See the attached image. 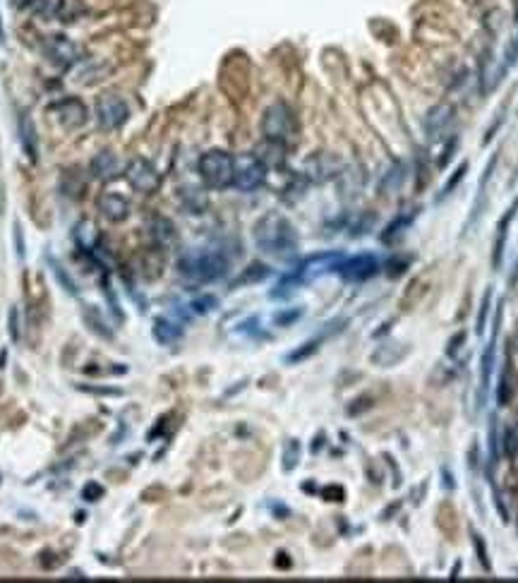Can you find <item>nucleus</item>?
<instances>
[{
    "instance_id": "16",
    "label": "nucleus",
    "mask_w": 518,
    "mask_h": 583,
    "mask_svg": "<svg viewBox=\"0 0 518 583\" xmlns=\"http://www.w3.org/2000/svg\"><path fill=\"white\" fill-rule=\"evenodd\" d=\"M89 171H91V176L99 178V180H111V178L118 176L120 164H118V159H116L113 151H99V154L91 159Z\"/></svg>"
},
{
    "instance_id": "24",
    "label": "nucleus",
    "mask_w": 518,
    "mask_h": 583,
    "mask_svg": "<svg viewBox=\"0 0 518 583\" xmlns=\"http://www.w3.org/2000/svg\"><path fill=\"white\" fill-rule=\"evenodd\" d=\"M408 224H410V219H406V216H401V219H396V221H393V224L388 226V228L384 231V233H382V240H384V242H393L398 235L403 233V231L408 228Z\"/></svg>"
},
{
    "instance_id": "11",
    "label": "nucleus",
    "mask_w": 518,
    "mask_h": 583,
    "mask_svg": "<svg viewBox=\"0 0 518 583\" xmlns=\"http://www.w3.org/2000/svg\"><path fill=\"white\" fill-rule=\"evenodd\" d=\"M453 118H456V111L449 104H437L432 106L425 116V132H427L430 139H441L446 137V132L453 125Z\"/></svg>"
},
{
    "instance_id": "10",
    "label": "nucleus",
    "mask_w": 518,
    "mask_h": 583,
    "mask_svg": "<svg viewBox=\"0 0 518 583\" xmlns=\"http://www.w3.org/2000/svg\"><path fill=\"white\" fill-rule=\"evenodd\" d=\"M345 281H367L379 272V262L375 255H355V257H345L341 262V267L336 269Z\"/></svg>"
},
{
    "instance_id": "21",
    "label": "nucleus",
    "mask_w": 518,
    "mask_h": 583,
    "mask_svg": "<svg viewBox=\"0 0 518 583\" xmlns=\"http://www.w3.org/2000/svg\"><path fill=\"white\" fill-rule=\"evenodd\" d=\"M257 159L262 161L264 166H281L285 161V144L281 142H272V139H267V142L262 144V147L257 149Z\"/></svg>"
},
{
    "instance_id": "7",
    "label": "nucleus",
    "mask_w": 518,
    "mask_h": 583,
    "mask_svg": "<svg viewBox=\"0 0 518 583\" xmlns=\"http://www.w3.org/2000/svg\"><path fill=\"white\" fill-rule=\"evenodd\" d=\"M343 252H317V255L307 257L305 262L298 267V272L293 274L298 279V283H307V281H315L324 277L329 272H336L343 262Z\"/></svg>"
},
{
    "instance_id": "37",
    "label": "nucleus",
    "mask_w": 518,
    "mask_h": 583,
    "mask_svg": "<svg viewBox=\"0 0 518 583\" xmlns=\"http://www.w3.org/2000/svg\"><path fill=\"white\" fill-rule=\"evenodd\" d=\"M298 317H300V310H295L293 315H290V312H285V315L281 312V315H276V322H278V324H288V322L298 320Z\"/></svg>"
},
{
    "instance_id": "34",
    "label": "nucleus",
    "mask_w": 518,
    "mask_h": 583,
    "mask_svg": "<svg viewBox=\"0 0 518 583\" xmlns=\"http://www.w3.org/2000/svg\"><path fill=\"white\" fill-rule=\"evenodd\" d=\"M10 339L13 341H17L19 339V322H17V310H10Z\"/></svg>"
},
{
    "instance_id": "3",
    "label": "nucleus",
    "mask_w": 518,
    "mask_h": 583,
    "mask_svg": "<svg viewBox=\"0 0 518 583\" xmlns=\"http://www.w3.org/2000/svg\"><path fill=\"white\" fill-rule=\"evenodd\" d=\"M197 171L209 187L223 190V187L233 185L235 159L223 149H212V151H207V154H202V159H199V164H197Z\"/></svg>"
},
{
    "instance_id": "5",
    "label": "nucleus",
    "mask_w": 518,
    "mask_h": 583,
    "mask_svg": "<svg viewBox=\"0 0 518 583\" xmlns=\"http://www.w3.org/2000/svg\"><path fill=\"white\" fill-rule=\"evenodd\" d=\"M264 178H267V166L257 159L255 154H245L235 159L233 171V185L242 192H252L262 187Z\"/></svg>"
},
{
    "instance_id": "9",
    "label": "nucleus",
    "mask_w": 518,
    "mask_h": 583,
    "mask_svg": "<svg viewBox=\"0 0 518 583\" xmlns=\"http://www.w3.org/2000/svg\"><path fill=\"white\" fill-rule=\"evenodd\" d=\"M43 51H46L48 61L61 65V68H70V65H74L79 61V48L63 34L46 36V41H43Z\"/></svg>"
},
{
    "instance_id": "4",
    "label": "nucleus",
    "mask_w": 518,
    "mask_h": 583,
    "mask_svg": "<svg viewBox=\"0 0 518 583\" xmlns=\"http://www.w3.org/2000/svg\"><path fill=\"white\" fill-rule=\"evenodd\" d=\"M262 132L264 139H272V142H281L285 144L290 137L295 134V116L285 104H272L264 111L262 118Z\"/></svg>"
},
{
    "instance_id": "20",
    "label": "nucleus",
    "mask_w": 518,
    "mask_h": 583,
    "mask_svg": "<svg viewBox=\"0 0 518 583\" xmlns=\"http://www.w3.org/2000/svg\"><path fill=\"white\" fill-rule=\"evenodd\" d=\"M499 322H501V310L496 312L492 341L487 343V348H485V353H482V372H480V384H482V398H485V389H487V384H489V377H492V367H494V345H496V327H499Z\"/></svg>"
},
{
    "instance_id": "18",
    "label": "nucleus",
    "mask_w": 518,
    "mask_h": 583,
    "mask_svg": "<svg viewBox=\"0 0 518 583\" xmlns=\"http://www.w3.org/2000/svg\"><path fill=\"white\" fill-rule=\"evenodd\" d=\"M26 8L34 15H39L43 20H56V17H68L65 8H68V0H29Z\"/></svg>"
},
{
    "instance_id": "36",
    "label": "nucleus",
    "mask_w": 518,
    "mask_h": 583,
    "mask_svg": "<svg viewBox=\"0 0 518 583\" xmlns=\"http://www.w3.org/2000/svg\"><path fill=\"white\" fill-rule=\"evenodd\" d=\"M79 389H84V391H94V394H108V396H120L118 389H96V387H79Z\"/></svg>"
},
{
    "instance_id": "6",
    "label": "nucleus",
    "mask_w": 518,
    "mask_h": 583,
    "mask_svg": "<svg viewBox=\"0 0 518 583\" xmlns=\"http://www.w3.org/2000/svg\"><path fill=\"white\" fill-rule=\"evenodd\" d=\"M130 108L123 96H118L116 91H106L96 99V121L104 130H116L127 121Z\"/></svg>"
},
{
    "instance_id": "25",
    "label": "nucleus",
    "mask_w": 518,
    "mask_h": 583,
    "mask_svg": "<svg viewBox=\"0 0 518 583\" xmlns=\"http://www.w3.org/2000/svg\"><path fill=\"white\" fill-rule=\"evenodd\" d=\"M264 277H269V269L264 267V264H252V267L247 269V272L242 274V277L237 279L235 283L240 286V283H250V281H262Z\"/></svg>"
},
{
    "instance_id": "35",
    "label": "nucleus",
    "mask_w": 518,
    "mask_h": 583,
    "mask_svg": "<svg viewBox=\"0 0 518 583\" xmlns=\"http://www.w3.org/2000/svg\"><path fill=\"white\" fill-rule=\"evenodd\" d=\"M453 149H456V137H451V142H449V149H446V154H441V156H439V166H441V169H444V166L451 161Z\"/></svg>"
},
{
    "instance_id": "38",
    "label": "nucleus",
    "mask_w": 518,
    "mask_h": 583,
    "mask_svg": "<svg viewBox=\"0 0 518 583\" xmlns=\"http://www.w3.org/2000/svg\"><path fill=\"white\" fill-rule=\"evenodd\" d=\"M15 235H17V255L24 257V242H22V231H19V226L15 228Z\"/></svg>"
},
{
    "instance_id": "15",
    "label": "nucleus",
    "mask_w": 518,
    "mask_h": 583,
    "mask_svg": "<svg viewBox=\"0 0 518 583\" xmlns=\"http://www.w3.org/2000/svg\"><path fill=\"white\" fill-rule=\"evenodd\" d=\"M17 132H19V142H22V149H24L26 159L36 161V159H39V139H36L34 123H31V118L26 116V113H19Z\"/></svg>"
},
{
    "instance_id": "14",
    "label": "nucleus",
    "mask_w": 518,
    "mask_h": 583,
    "mask_svg": "<svg viewBox=\"0 0 518 583\" xmlns=\"http://www.w3.org/2000/svg\"><path fill=\"white\" fill-rule=\"evenodd\" d=\"M99 212L106 216L108 221H113V224H118V221L127 219L130 214V202L123 194L118 192H104L99 197Z\"/></svg>"
},
{
    "instance_id": "27",
    "label": "nucleus",
    "mask_w": 518,
    "mask_h": 583,
    "mask_svg": "<svg viewBox=\"0 0 518 583\" xmlns=\"http://www.w3.org/2000/svg\"><path fill=\"white\" fill-rule=\"evenodd\" d=\"M317 345H320V339H315V341H307V343H302V348H298L295 353H290L288 358V363H298V360H305L307 355H312L317 350Z\"/></svg>"
},
{
    "instance_id": "13",
    "label": "nucleus",
    "mask_w": 518,
    "mask_h": 583,
    "mask_svg": "<svg viewBox=\"0 0 518 583\" xmlns=\"http://www.w3.org/2000/svg\"><path fill=\"white\" fill-rule=\"evenodd\" d=\"M341 171V161L331 154H317L307 161V178H312L315 182H324L329 178L338 176Z\"/></svg>"
},
{
    "instance_id": "1",
    "label": "nucleus",
    "mask_w": 518,
    "mask_h": 583,
    "mask_svg": "<svg viewBox=\"0 0 518 583\" xmlns=\"http://www.w3.org/2000/svg\"><path fill=\"white\" fill-rule=\"evenodd\" d=\"M255 245L262 252L272 257H293L298 250V233H295L293 224L278 212H269L255 224Z\"/></svg>"
},
{
    "instance_id": "29",
    "label": "nucleus",
    "mask_w": 518,
    "mask_h": 583,
    "mask_svg": "<svg viewBox=\"0 0 518 583\" xmlns=\"http://www.w3.org/2000/svg\"><path fill=\"white\" fill-rule=\"evenodd\" d=\"M216 305H219V300H216L214 295H202V298L192 300V310L199 312V315H204V312H212Z\"/></svg>"
},
{
    "instance_id": "32",
    "label": "nucleus",
    "mask_w": 518,
    "mask_h": 583,
    "mask_svg": "<svg viewBox=\"0 0 518 583\" xmlns=\"http://www.w3.org/2000/svg\"><path fill=\"white\" fill-rule=\"evenodd\" d=\"M101 497H104V488H101L99 483L84 485V490H82V499L84 502H96V499H101Z\"/></svg>"
},
{
    "instance_id": "31",
    "label": "nucleus",
    "mask_w": 518,
    "mask_h": 583,
    "mask_svg": "<svg viewBox=\"0 0 518 583\" xmlns=\"http://www.w3.org/2000/svg\"><path fill=\"white\" fill-rule=\"evenodd\" d=\"M466 171H468V164H461L456 171H453V176L449 178V182H446V185H444V190H441V197H446V194H451L453 187L458 185V180H461V178H466Z\"/></svg>"
},
{
    "instance_id": "12",
    "label": "nucleus",
    "mask_w": 518,
    "mask_h": 583,
    "mask_svg": "<svg viewBox=\"0 0 518 583\" xmlns=\"http://www.w3.org/2000/svg\"><path fill=\"white\" fill-rule=\"evenodd\" d=\"M53 113L68 130H77L86 123V106L79 99H65L53 106Z\"/></svg>"
},
{
    "instance_id": "8",
    "label": "nucleus",
    "mask_w": 518,
    "mask_h": 583,
    "mask_svg": "<svg viewBox=\"0 0 518 583\" xmlns=\"http://www.w3.org/2000/svg\"><path fill=\"white\" fill-rule=\"evenodd\" d=\"M125 178H127L130 185H132L137 192H142V194L156 192V190H159V185H161L159 171H156L154 164H149L147 159H132V161H130V166H127V171H125Z\"/></svg>"
},
{
    "instance_id": "39",
    "label": "nucleus",
    "mask_w": 518,
    "mask_h": 583,
    "mask_svg": "<svg viewBox=\"0 0 518 583\" xmlns=\"http://www.w3.org/2000/svg\"><path fill=\"white\" fill-rule=\"evenodd\" d=\"M516 350H518V334H516Z\"/></svg>"
},
{
    "instance_id": "19",
    "label": "nucleus",
    "mask_w": 518,
    "mask_h": 583,
    "mask_svg": "<svg viewBox=\"0 0 518 583\" xmlns=\"http://www.w3.org/2000/svg\"><path fill=\"white\" fill-rule=\"evenodd\" d=\"M151 334H154V339H156V341H159L161 345H171V343H175L178 339L182 336V329L178 327L175 322L166 320V317H156Z\"/></svg>"
},
{
    "instance_id": "2",
    "label": "nucleus",
    "mask_w": 518,
    "mask_h": 583,
    "mask_svg": "<svg viewBox=\"0 0 518 583\" xmlns=\"http://www.w3.org/2000/svg\"><path fill=\"white\" fill-rule=\"evenodd\" d=\"M178 269L185 279L194 281V283H209V281L221 279L228 272V259L216 250H190L180 257Z\"/></svg>"
},
{
    "instance_id": "22",
    "label": "nucleus",
    "mask_w": 518,
    "mask_h": 583,
    "mask_svg": "<svg viewBox=\"0 0 518 583\" xmlns=\"http://www.w3.org/2000/svg\"><path fill=\"white\" fill-rule=\"evenodd\" d=\"M96 240H99V233H96V226L91 221H79L74 226V242L82 247L84 252H94L96 250Z\"/></svg>"
},
{
    "instance_id": "30",
    "label": "nucleus",
    "mask_w": 518,
    "mask_h": 583,
    "mask_svg": "<svg viewBox=\"0 0 518 583\" xmlns=\"http://www.w3.org/2000/svg\"><path fill=\"white\" fill-rule=\"evenodd\" d=\"M53 272H56L58 281H61V283H63V288L68 290V293L77 295V286H74V281H70V279H68V274H65V269H63L58 262H53Z\"/></svg>"
},
{
    "instance_id": "33",
    "label": "nucleus",
    "mask_w": 518,
    "mask_h": 583,
    "mask_svg": "<svg viewBox=\"0 0 518 583\" xmlns=\"http://www.w3.org/2000/svg\"><path fill=\"white\" fill-rule=\"evenodd\" d=\"M489 298H492V290H487V293H485L482 307H480V315H478V334H482V329H485V320H487V310H489Z\"/></svg>"
},
{
    "instance_id": "17",
    "label": "nucleus",
    "mask_w": 518,
    "mask_h": 583,
    "mask_svg": "<svg viewBox=\"0 0 518 583\" xmlns=\"http://www.w3.org/2000/svg\"><path fill=\"white\" fill-rule=\"evenodd\" d=\"M516 209H518V199H514V204H511V207L506 209L504 219H501L499 226H496L494 257H492L494 269H499V264H501V255H504V245H506V233H509V226H511V221H514V216H516Z\"/></svg>"
},
{
    "instance_id": "23",
    "label": "nucleus",
    "mask_w": 518,
    "mask_h": 583,
    "mask_svg": "<svg viewBox=\"0 0 518 583\" xmlns=\"http://www.w3.org/2000/svg\"><path fill=\"white\" fill-rule=\"evenodd\" d=\"M298 458H300V442L290 440L283 449V471H293L298 466Z\"/></svg>"
},
{
    "instance_id": "26",
    "label": "nucleus",
    "mask_w": 518,
    "mask_h": 583,
    "mask_svg": "<svg viewBox=\"0 0 518 583\" xmlns=\"http://www.w3.org/2000/svg\"><path fill=\"white\" fill-rule=\"evenodd\" d=\"M504 451H506V456H518V423L516 425H511L509 430H506V435H504Z\"/></svg>"
},
{
    "instance_id": "28",
    "label": "nucleus",
    "mask_w": 518,
    "mask_h": 583,
    "mask_svg": "<svg viewBox=\"0 0 518 583\" xmlns=\"http://www.w3.org/2000/svg\"><path fill=\"white\" fill-rule=\"evenodd\" d=\"M509 398H511V382H509V370H504L499 382V391H496V401H499V406H506Z\"/></svg>"
}]
</instances>
